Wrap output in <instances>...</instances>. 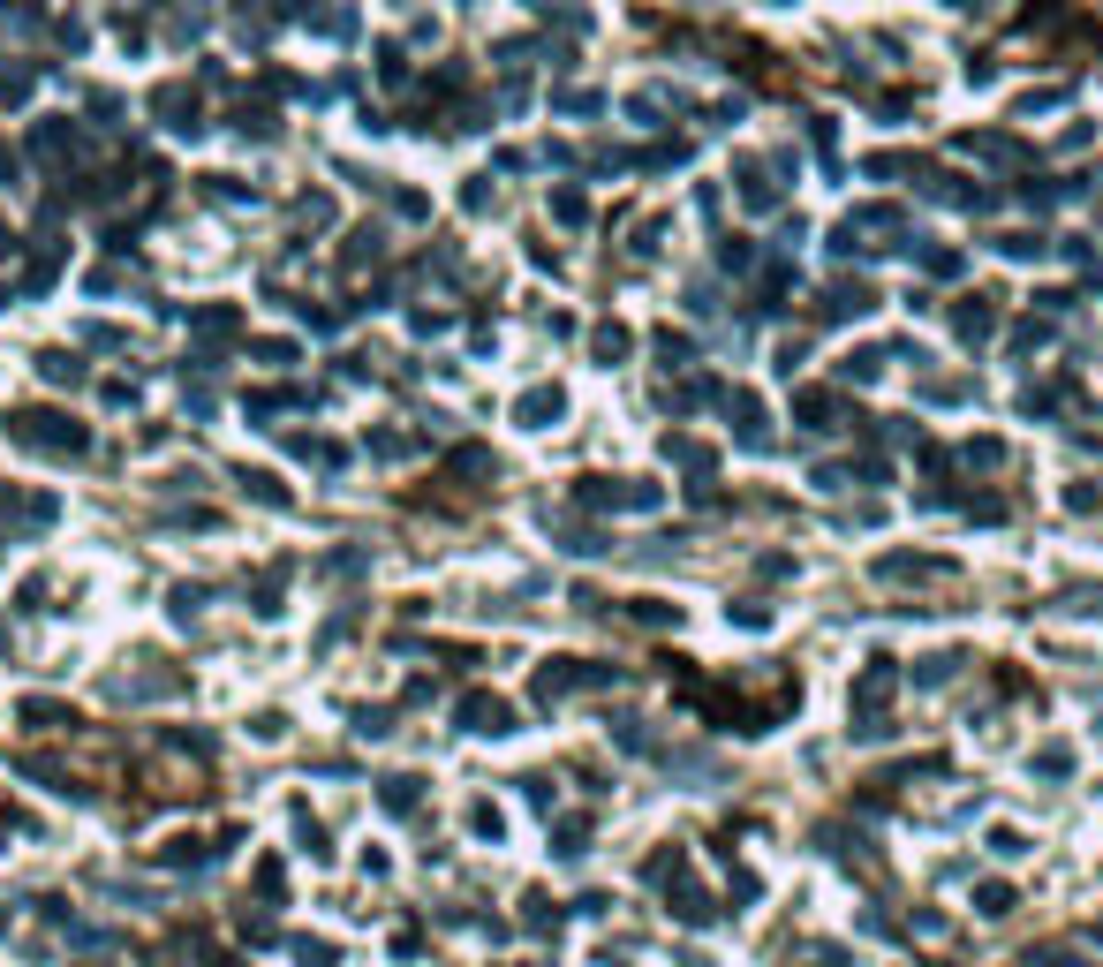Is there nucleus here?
<instances>
[{
  "instance_id": "nucleus-1",
  "label": "nucleus",
  "mask_w": 1103,
  "mask_h": 967,
  "mask_svg": "<svg viewBox=\"0 0 1103 967\" xmlns=\"http://www.w3.org/2000/svg\"><path fill=\"white\" fill-rule=\"evenodd\" d=\"M16 439H31V446H84V431H61V416H16Z\"/></svg>"
},
{
  "instance_id": "nucleus-2",
  "label": "nucleus",
  "mask_w": 1103,
  "mask_h": 967,
  "mask_svg": "<svg viewBox=\"0 0 1103 967\" xmlns=\"http://www.w3.org/2000/svg\"><path fill=\"white\" fill-rule=\"evenodd\" d=\"M461 718H469V733H507V703L469 696V703H461Z\"/></svg>"
},
{
  "instance_id": "nucleus-3",
  "label": "nucleus",
  "mask_w": 1103,
  "mask_h": 967,
  "mask_svg": "<svg viewBox=\"0 0 1103 967\" xmlns=\"http://www.w3.org/2000/svg\"><path fill=\"white\" fill-rule=\"evenodd\" d=\"M416 801V779H386V809H408Z\"/></svg>"
}]
</instances>
